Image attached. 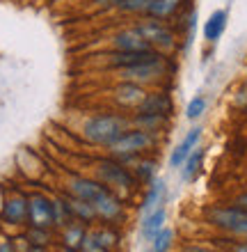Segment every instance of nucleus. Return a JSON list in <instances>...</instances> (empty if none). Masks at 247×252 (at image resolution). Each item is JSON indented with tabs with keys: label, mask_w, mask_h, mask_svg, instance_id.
I'll return each mask as SVG.
<instances>
[{
	"label": "nucleus",
	"mask_w": 247,
	"mask_h": 252,
	"mask_svg": "<svg viewBox=\"0 0 247 252\" xmlns=\"http://www.w3.org/2000/svg\"><path fill=\"white\" fill-rule=\"evenodd\" d=\"M126 131L128 122L121 115H96V117H89L82 126L85 138L101 147H112Z\"/></svg>",
	"instance_id": "1"
},
{
	"label": "nucleus",
	"mask_w": 247,
	"mask_h": 252,
	"mask_svg": "<svg viewBox=\"0 0 247 252\" xmlns=\"http://www.w3.org/2000/svg\"><path fill=\"white\" fill-rule=\"evenodd\" d=\"M135 30L151 44L154 51L158 53H167L176 48V32L167 26V21H158L151 16H144L140 23H135Z\"/></svg>",
	"instance_id": "2"
},
{
	"label": "nucleus",
	"mask_w": 247,
	"mask_h": 252,
	"mask_svg": "<svg viewBox=\"0 0 247 252\" xmlns=\"http://www.w3.org/2000/svg\"><path fill=\"white\" fill-rule=\"evenodd\" d=\"M167 71L165 66V55L156 58L151 62H142V64L135 66H126V69H119L117 76L121 80H128V83H137V85H149V83H156L158 78H163Z\"/></svg>",
	"instance_id": "3"
},
{
	"label": "nucleus",
	"mask_w": 247,
	"mask_h": 252,
	"mask_svg": "<svg viewBox=\"0 0 247 252\" xmlns=\"http://www.w3.org/2000/svg\"><path fill=\"white\" fill-rule=\"evenodd\" d=\"M154 133L144 131V128H133V131H126L117 142H114L110 149H112L117 156H133V154H140L144 149L154 145Z\"/></svg>",
	"instance_id": "4"
},
{
	"label": "nucleus",
	"mask_w": 247,
	"mask_h": 252,
	"mask_svg": "<svg viewBox=\"0 0 247 252\" xmlns=\"http://www.w3.org/2000/svg\"><path fill=\"white\" fill-rule=\"evenodd\" d=\"M27 218H30L32 227L46 229L48 225L55 222V204L44 195H32L27 199Z\"/></svg>",
	"instance_id": "5"
},
{
	"label": "nucleus",
	"mask_w": 247,
	"mask_h": 252,
	"mask_svg": "<svg viewBox=\"0 0 247 252\" xmlns=\"http://www.w3.org/2000/svg\"><path fill=\"white\" fill-rule=\"evenodd\" d=\"M211 222L231 234H247V211L243 209H215L211 211Z\"/></svg>",
	"instance_id": "6"
},
{
	"label": "nucleus",
	"mask_w": 247,
	"mask_h": 252,
	"mask_svg": "<svg viewBox=\"0 0 247 252\" xmlns=\"http://www.w3.org/2000/svg\"><path fill=\"white\" fill-rule=\"evenodd\" d=\"M99 177L103 179L106 186H117V188H133L135 181L131 179V174L114 160H103L99 165Z\"/></svg>",
	"instance_id": "7"
},
{
	"label": "nucleus",
	"mask_w": 247,
	"mask_h": 252,
	"mask_svg": "<svg viewBox=\"0 0 247 252\" xmlns=\"http://www.w3.org/2000/svg\"><path fill=\"white\" fill-rule=\"evenodd\" d=\"M112 51H154L144 37L133 28H126L112 37Z\"/></svg>",
	"instance_id": "8"
},
{
	"label": "nucleus",
	"mask_w": 247,
	"mask_h": 252,
	"mask_svg": "<svg viewBox=\"0 0 247 252\" xmlns=\"http://www.w3.org/2000/svg\"><path fill=\"white\" fill-rule=\"evenodd\" d=\"M144 96H147V90L142 85H137V83L121 80L119 85L114 87V99L124 108H135V110H137V106L144 101Z\"/></svg>",
	"instance_id": "9"
},
{
	"label": "nucleus",
	"mask_w": 247,
	"mask_h": 252,
	"mask_svg": "<svg viewBox=\"0 0 247 252\" xmlns=\"http://www.w3.org/2000/svg\"><path fill=\"white\" fill-rule=\"evenodd\" d=\"M186 2L188 0H151V5L147 7L144 16H151V19L158 21H169L183 9Z\"/></svg>",
	"instance_id": "10"
},
{
	"label": "nucleus",
	"mask_w": 247,
	"mask_h": 252,
	"mask_svg": "<svg viewBox=\"0 0 247 252\" xmlns=\"http://www.w3.org/2000/svg\"><path fill=\"white\" fill-rule=\"evenodd\" d=\"M137 113H151V115H169L172 113V99L165 92H147L144 101L137 106Z\"/></svg>",
	"instance_id": "11"
},
{
	"label": "nucleus",
	"mask_w": 247,
	"mask_h": 252,
	"mask_svg": "<svg viewBox=\"0 0 247 252\" xmlns=\"http://www.w3.org/2000/svg\"><path fill=\"white\" fill-rule=\"evenodd\" d=\"M227 21H229L227 9H215L206 19V23H204V39L208 44H215L224 34V30H227Z\"/></svg>",
	"instance_id": "12"
},
{
	"label": "nucleus",
	"mask_w": 247,
	"mask_h": 252,
	"mask_svg": "<svg viewBox=\"0 0 247 252\" xmlns=\"http://www.w3.org/2000/svg\"><path fill=\"white\" fill-rule=\"evenodd\" d=\"M199 138H201V128H199V126L190 128V133H188L186 138H183V142H181V145L176 147V149H174L172 158H169V165H172V167L183 165V163H186V158L190 156V154H192L194 145L199 142Z\"/></svg>",
	"instance_id": "13"
},
{
	"label": "nucleus",
	"mask_w": 247,
	"mask_h": 252,
	"mask_svg": "<svg viewBox=\"0 0 247 252\" xmlns=\"http://www.w3.org/2000/svg\"><path fill=\"white\" fill-rule=\"evenodd\" d=\"M92 206L96 209V213H99V216H103L106 220H112V218H117V216L121 213L119 202H117V199H114L112 195H110V190H108V188H106L103 192H101L99 197L94 199Z\"/></svg>",
	"instance_id": "14"
},
{
	"label": "nucleus",
	"mask_w": 247,
	"mask_h": 252,
	"mask_svg": "<svg viewBox=\"0 0 247 252\" xmlns=\"http://www.w3.org/2000/svg\"><path fill=\"white\" fill-rule=\"evenodd\" d=\"M26 216H27V202L23 197H19V195L5 204V218L9 222H23Z\"/></svg>",
	"instance_id": "15"
},
{
	"label": "nucleus",
	"mask_w": 247,
	"mask_h": 252,
	"mask_svg": "<svg viewBox=\"0 0 247 252\" xmlns=\"http://www.w3.org/2000/svg\"><path fill=\"white\" fill-rule=\"evenodd\" d=\"M163 222H165V209H156V211L142 222V236L147 241H151L156 234L163 229Z\"/></svg>",
	"instance_id": "16"
},
{
	"label": "nucleus",
	"mask_w": 247,
	"mask_h": 252,
	"mask_svg": "<svg viewBox=\"0 0 247 252\" xmlns=\"http://www.w3.org/2000/svg\"><path fill=\"white\" fill-rule=\"evenodd\" d=\"M64 209H67L69 213H76V216H78V218H82V220H92L94 216H96V209H94L89 202L81 199V197L69 199L67 204H64Z\"/></svg>",
	"instance_id": "17"
},
{
	"label": "nucleus",
	"mask_w": 247,
	"mask_h": 252,
	"mask_svg": "<svg viewBox=\"0 0 247 252\" xmlns=\"http://www.w3.org/2000/svg\"><path fill=\"white\" fill-rule=\"evenodd\" d=\"M133 122L137 126H140V128H144V131H158V128H161L163 124H165L167 122V117L165 115H151V113H137L133 117Z\"/></svg>",
	"instance_id": "18"
},
{
	"label": "nucleus",
	"mask_w": 247,
	"mask_h": 252,
	"mask_svg": "<svg viewBox=\"0 0 247 252\" xmlns=\"http://www.w3.org/2000/svg\"><path fill=\"white\" fill-rule=\"evenodd\" d=\"M149 5H151V0H121L117 9L124 14H144Z\"/></svg>",
	"instance_id": "19"
},
{
	"label": "nucleus",
	"mask_w": 247,
	"mask_h": 252,
	"mask_svg": "<svg viewBox=\"0 0 247 252\" xmlns=\"http://www.w3.org/2000/svg\"><path fill=\"white\" fill-rule=\"evenodd\" d=\"M201 158H204V149H197V152H192L190 156L186 158V163H183V179H190L197 170H199V163H201Z\"/></svg>",
	"instance_id": "20"
},
{
	"label": "nucleus",
	"mask_w": 247,
	"mask_h": 252,
	"mask_svg": "<svg viewBox=\"0 0 247 252\" xmlns=\"http://www.w3.org/2000/svg\"><path fill=\"white\" fill-rule=\"evenodd\" d=\"M163 192H165V184H163V181H154V186H151V190L147 192V199H144V204H142V211L154 209L156 202L163 197Z\"/></svg>",
	"instance_id": "21"
},
{
	"label": "nucleus",
	"mask_w": 247,
	"mask_h": 252,
	"mask_svg": "<svg viewBox=\"0 0 247 252\" xmlns=\"http://www.w3.org/2000/svg\"><path fill=\"white\" fill-rule=\"evenodd\" d=\"M204 110H206V99L204 96H194L186 108V117L188 120H197V117L204 115Z\"/></svg>",
	"instance_id": "22"
},
{
	"label": "nucleus",
	"mask_w": 247,
	"mask_h": 252,
	"mask_svg": "<svg viewBox=\"0 0 247 252\" xmlns=\"http://www.w3.org/2000/svg\"><path fill=\"white\" fill-rule=\"evenodd\" d=\"M172 229H161V232L156 234L154 239V252H167V248L172 246Z\"/></svg>",
	"instance_id": "23"
},
{
	"label": "nucleus",
	"mask_w": 247,
	"mask_h": 252,
	"mask_svg": "<svg viewBox=\"0 0 247 252\" xmlns=\"http://www.w3.org/2000/svg\"><path fill=\"white\" fill-rule=\"evenodd\" d=\"M154 167H156L154 160H142L140 165H137V177H140L142 181H149L154 177Z\"/></svg>",
	"instance_id": "24"
},
{
	"label": "nucleus",
	"mask_w": 247,
	"mask_h": 252,
	"mask_svg": "<svg viewBox=\"0 0 247 252\" xmlns=\"http://www.w3.org/2000/svg\"><path fill=\"white\" fill-rule=\"evenodd\" d=\"M82 239H85V232H82L81 227H71L67 232V246L76 248V246H81Z\"/></svg>",
	"instance_id": "25"
},
{
	"label": "nucleus",
	"mask_w": 247,
	"mask_h": 252,
	"mask_svg": "<svg viewBox=\"0 0 247 252\" xmlns=\"http://www.w3.org/2000/svg\"><path fill=\"white\" fill-rule=\"evenodd\" d=\"M96 7H101V9H108V7H119L121 0H92Z\"/></svg>",
	"instance_id": "26"
},
{
	"label": "nucleus",
	"mask_w": 247,
	"mask_h": 252,
	"mask_svg": "<svg viewBox=\"0 0 247 252\" xmlns=\"http://www.w3.org/2000/svg\"><path fill=\"white\" fill-rule=\"evenodd\" d=\"M238 204H241V206H245V209H247V195H243V197H238Z\"/></svg>",
	"instance_id": "27"
},
{
	"label": "nucleus",
	"mask_w": 247,
	"mask_h": 252,
	"mask_svg": "<svg viewBox=\"0 0 247 252\" xmlns=\"http://www.w3.org/2000/svg\"><path fill=\"white\" fill-rule=\"evenodd\" d=\"M234 252H247V243H243V246H238Z\"/></svg>",
	"instance_id": "28"
},
{
	"label": "nucleus",
	"mask_w": 247,
	"mask_h": 252,
	"mask_svg": "<svg viewBox=\"0 0 247 252\" xmlns=\"http://www.w3.org/2000/svg\"><path fill=\"white\" fill-rule=\"evenodd\" d=\"M0 252H12V250H9V246H2L0 248Z\"/></svg>",
	"instance_id": "29"
},
{
	"label": "nucleus",
	"mask_w": 247,
	"mask_h": 252,
	"mask_svg": "<svg viewBox=\"0 0 247 252\" xmlns=\"http://www.w3.org/2000/svg\"><path fill=\"white\" fill-rule=\"evenodd\" d=\"M32 252H44V250H41V248H34V250Z\"/></svg>",
	"instance_id": "30"
},
{
	"label": "nucleus",
	"mask_w": 247,
	"mask_h": 252,
	"mask_svg": "<svg viewBox=\"0 0 247 252\" xmlns=\"http://www.w3.org/2000/svg\"><path fill=\"white\" fill-rule=\"evenodd\" d=\"M62 252H74V250H62Z\"/></svg>",
	"instance_id": "31"
}]
</instances>
